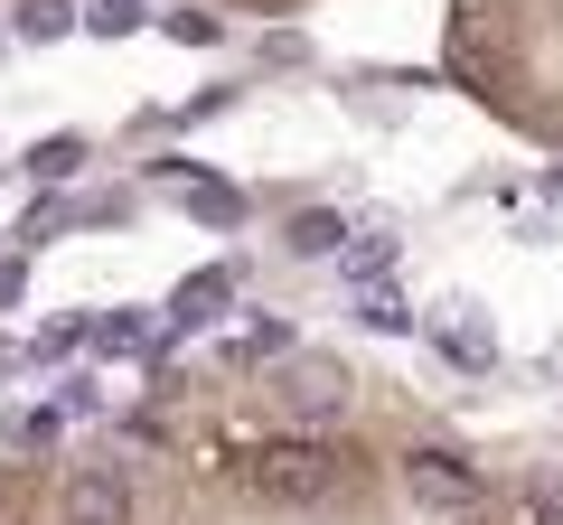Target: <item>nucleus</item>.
<instances>
[{"mask_svg": "<svg viewBox=\"0 0 563 525\" xmlns=\"http://www.w3.org/2000/svg\"><path fill=\"white\" fill-rule=\"evenodd\" d=\"M432 338H442V357H461V366H498V338H488V328L470 320V310H461V320H442Z\"/></svg>", "mask_w": 563, "mask_h": 525, "instance_id": "nucleus-10", "label": "nucleus"}, {"mask_svg": "<svg viewBox=\"0 0 563 525\" xmlns=\"http://www.w3.org/2000/svg\"><path fill=\"white\" fill-rule=\"evenodd\" d=\"M0 47H10V29H0Z\"/></svg>", "mask_w": 563, "mask_h": 525, "instance_id": "nucleus-17", "label": "nucleus"}, {"mask_svg": "<svg viewBox=\"0 0 563 525\" xmlns=\"http://www.w3.org/2000/svg\"><path fill=\"white\" fill-rule=\"evenodd\" d=\"M225 301H235V272L217 262V272H198V282H179V301H169V320H179V328H198V320H217Z\"/></svg>", "mask_w": 563, "mask_h": 525, "instance_id": "nucleus-6", "label": "nucleus"}, {"mask_svg": "<svg viewBox=\"0 0 563 525\" xmlns=\"http://www.w3.org/2000/svg\"><path fill=\"white\" fill-rule=\"evenodd\" d=\"M339 262H347V282H385V272H395V235H385V225H376V235H347L339 244Z\"/></svg>", "mask_w": 563, "mask_h": 525, "instance_id": "nucleus-9", "label": "nucleus"}, {"mask_svg": "<svg viewBox=\"0 0 563 525\" xmlns=\"http://www.w3.org/2000/svg\"><path fill=\"white\" fill-rule=\"evenodd\" d=\"M20 516H29V488H20V479H0V525H20Z\"/></svg>", "mask_w": 563, "mask_h": 525, "instance_id": "nucleus-16", "label": "nucleus"}, {"mask_svg": "<svg viewBox=\"0 0 563 525\" xmlns=\"http://www.w3.org/2000/svg\"><path fill=\"white\" fill-rule=\"evenodd\" d=\"M161 179H169V198L188 206L198 225H244V188H225L217 169H188V160H161Z\"/></svg>", "mask_w": 563, "mask_h": 525, "instance_id": "nucleus-4", "label": "nucleus"}, {"mask_svg": "<svg viewBox=\"0 0 563 525\" xmlns=\"http://www.w3.org/2000/svg\"><path fill=\"white\" fill-rule=\"evenodd\" d=\"M85 29H95V38H132V29H141V0H95Z\"/></svg>", "mask_w": 563, "mask_h": 525, "instance_id": "nucleus-12", "label": "nucleus"}, {"mask_svg": "<svg viewBox=\"0 0 563 525\" xmlns=\"http://www.w3.org/2000/svg\"><path fill=\"white\" fill-rule=\"evenodd\" d=\"M161 29H169V38H179V47H217V38H225V29L207 20V10H169Z\"/></svg>", "mask_w": 563, "mask_h": 525, "instance_id": "nucleus-14", "label": "nucleus"}, {"mask_svg": "<svg viewBox=\"0 0 563 525\" xmlns=\"http://www.w3.org/2000/svg\"><path fill=\"white\" fill-rule=\"evenodd\" d=\"M20 291H29V262L10 254V262H0V310H20Z\"/></svg>", "mask_w": 563, "mask_h": 525, "instance_id": "nucleus-15", "label": "nucleus"}, {"mask_svg": "<svg viewBox=\"0 0 563 525\" xmlns=\"http://www.w3.org/2000/svg\"><path fill=\"white\" fill-rule=\"evenodd\" d=\"M282 235H291V254H339V244H347V216H339V206H301Z\"/></svg>", "mask_w": 563, "mask_h": 525, "instance_id": "nucleus-8", "label": "nucleus"}, {"mask_svg": "<svg viewBox=\"0 0 563 525\" xmlns=\"http://www.w3.org/2000/svg\"><path fill=\"white\" fill-rule=\"evenodd\" d=\"M357 310H366V328H413V310H404L385 282H366V291H357Z\"/></svg>", "mask_w": 563, "mask_h": 525, "instance_id": "nucleus-13", "label": "nucleus"}, {"mask_svg": "<svg viewBox=\"0 0 563 525\" xmlns=\"http://www.w3.org/2000/svg\"><path fill=\"white\" fill-rule=\"evenodd\" d=\"M57 516L66 525H132V479H122V469H76L66 498H57Z\"/></svg>", "mask_w": 563, "mask_h": 525, "instance_id": "nucleus-3", "label": "nucleus"}, {"mask_svg": "<svg viewBox=\"0 0 563 525\" xmlns=\"http://www.w3.org/2000/svg\"><path fill=\"white\" fill-rule=\"evenodd\" d=\"M66 169H85V142H76V132H57V142L29 150V179H66Z\"/></svg>", "mask_w": 563, "mask_h": 525, "instance_id": "nucleus-11", "label": "nucleus"}, {"mask_svg": "<svg viewBox=\"0 0 563 525\" xmlns=\"http://www.w3.org/2000/svg\"><path fill=\"white\" fill-rule=\"evenodd\" d=\"M10 38H76V0H20V10H10Z\"/></svg>", "mask_w": 563, "mask_h": 525, "instance_id": "nucleus-7", "label": "nucleus"}, {"mask_svg": "<svg viewBox=\"0 0 563 525\" xmlns=\"http://www.w3.org/2000/svg\"><path fill=\"white\" fill-rule=\"evenodd\" d=\"M291 404L310 413V423H329V413H347V366L339 357H291Z\"/></svg>", "mask_w": 563, "mask_h": 525, "instance_id": "nucleus-5", "label": "nucleus"}, {"mask_svg": "<svg viewBox=\"0 0 563 525\" xmlns=\"http://www.w3.org/2000/svg\"><path fill=\"white\" fill-rule=\"evenodd\" d=\"M404 498H413V506H432V516H470V506H479L488 488H479V469H470V460H451V450H413V460H404Z\"/></svg>", "mask_w": 563, "mask_h": 525, "instance_id": "nucleus-2", "label": "nucleus"}, {"mask_svg": "<svg viewBox=\"0 0 563 525\" xmlns=\"http://www.w3.org/2000/svg\"><path fill=\"white\" fill-rule=\"evenodd\" d=\"M339 450L329 442H263L254 460H244V488L254 498H273V506H310V498H329L339 488Z\"/></svg>", "mask_w": 563, "mask_h": 525, "instance_id": "nucleus-1", "label": "nucleus"}]
</instances>
